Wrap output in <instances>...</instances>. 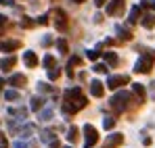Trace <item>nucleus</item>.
Here are the masks:
<instances>
[{"label": "nucleus", "instance_id": "nucleus-1", "mask_svg": "<svg viewBox=\"0 0 155 148\" xmlns=\"http://www.w3.org/2000/svg\"><path fill=\"white\" fill-rule=\"evenodd\" d=\"M86 104H88V100L82 94L80 88H69L63 92V113L65 115H74L80 109H84Z\"/></svg>", "mask_w": 155, "mask_h": 148}, {"label": "nucleus", "instance_id": "nucleus-2", "mask_svg": "<svg viewBox=\"0 0 155 148\" xmlns=\"http://www.w3.org/2000/svg\"><path fill=\"white\" fill-rule=\"evenodd\" d=\"M132 102V94L126 92V90H122V92H115L111 100H109V106L113 109V111H117V113H122V111H126L128 109V104Z\"/></svg>", "mask_w": 155, "mask_h": 148}, {"label": "nucleus", "instance_id": "nucleus-3", "mask_svg": "<svg viewBox=\"0 0 155 148\" xmlns=\"http://www.w3.org/2000/svg\"><path fill=\"white\" fill-rule=\"evenodd\" d=\"M155 63V52H145L143 56H138V61L134 63V71L136 73H149L153 69Z\"/></svg>", "mask_w": 155, "mask_h": 148}, {"label": "nucleus", "instance_id": "nucleus-4", "mask_svg": "<svg viewBox=\"0 0 155 148\" xmlns=\"http://www.w3.org/2000/svg\"><path fill=\"white\" fill-rule=\"evenodd\" d=\"M82 131H84V146L86 148H92L97 142H99V131H97V127L90 123H86L82 127Z\"/></svg>", "mask_w": 155, "mask_h": 148}, {"label": "nucleus", "instance_id": "nucleus-5", "mask_svg": "<svg viewBox=\"0 0 155 148\" xmlns=\"http://www.w3.org/2000/svg\"><path fill=\"white\" fill-rule=\"evenodd\" d=\"M128 75H109L107 77V88L109 90H120L124 83H128Z\"/></svg>", "mask_w": 155, "mask_h": 148}, {"label": "nucleus", "instance_id": "nucleus-6", "mask_svg": "<svg viewBox=\"0 0 155 148\" xmlns=\"http://www.w3.org/2000/svg\"><path fill=\"white\" fill-rule=\"evenodd\" d=\"M124 6H126V4H124V0H109V2H107L105 13H107V15H111V17H113V15H122Z\"/></svg>", "mask_w": 155, "mask_h": 148}, {"label": "nucleus", "instance_id": "nucleus-7", "mask_svg": "<svg viewBox=\"0 0 155 148\" xmlns=\"http://www.w3.org/2000/svg\"><path fill=\"white\" fill-rule=\"evenodd\" d=\"M122 142H124V136L122 134H111V136H107L103 148H117V146H122Z\"/></svg>", "mask_w": 155, "mask_h": 148}, {"label": "nucleus", "instance_id": "nucleus-8", "mask_svg": "<svg viewBox=\"0 0 155 148\" xmlns=\"http://www.w3.org/2000/svg\"><path fill=\"white\" fill-rule=\"evenodd\" d=\"M27 83V77L23 73H13L8 77V86H13V88H23Z\"/></svg>", "mask_w": 155, "mask_h": 148}, {"label": "nucleus", "instance_id": "nucleus-9", "mask_svg": "<svg viewBox=\"0 0 155 148\" xmlns=\"http://www.w3.org/2000/svg\"><path fill=\"white\" fill-rule=\"evenodd\" d=\"M52 15H54V23H57L59 29H65V27H67V15H65L61 8H54Z\"/></svg>", "mask_w": 155, "mask_h": 148}, {"label": "nucleus", "instance_id": "nucleus-10", "mask_svg": "<svg viewBox=\"0 0 155 148\" xmlns=\"http://www.w3.org/2000/svg\"><path fill=\"white\" fill-rule=\"evenodd\" d=\"M19 46H21L19 40H2L0 42V52H13V50H17Z\"/></svg>", "mask_w": 155, "mask_h": 148}, {"label": "nucleus", "instance_id": "nucleus-11", "mask_svg": "<svg viewBox=\"0 0 155 148\" xmlns=\"http://www.w3.org/2000/svg\"><path fill=\"white\" fill-rule=\"evenodd\" d=\"M90 94H92L94 98H101V96L105 94V86L99 81V79H92V81H90Z\"/></svg>", "mask_w": 155, "mask_h": 148}, {"label": "nucleus", "instance_id": "nucleus-12", "mask_svg": "<svg viewBox=\"0 0 155 148\" xmlns=\"http://www.w3.org/2000/svg\"><path fill=\"white\" fill-rule=\"evenodd\" d=\"M132 94L138 98V104H143L145 102V96H147V90H145L143 83H132Z\"/></svg>", "mask_w": 155, "mask_h": 148}, {"label": "nucleus", "instance_id": "nucleus-13", "mask_svg": "<svg viewBox=\"0 0 155 148\" xmlns=\"http://www.w3.org/2000/svg\"><path fill=\"white\" fill-rule=\"evenodd\" d=\"M23 63H25V65L29 67V69L38 67V56H36V52H31V50L23 52Z\"/></svg>", "mask_w": 155, "mask_h": 148}, {"label": "nucleus", "instance_id": "nucleus-14", "mask_svg": "<svg viewBox=\"0 0 155 148\" xmlns=\"http://www.w3.org/2000/svg\"><path fill=\"white\" fill-rule=\"evenodd\" d=\"M140 25H143L145 29H153V27H155V15H153V13L140 15Z\"/></svg>", "mask_w": 155, "mask_h": 148}, {"label": "nucleus", "instance_id": "nucleus-15", "mask_svg": "<svg viewBox=\"0 0 155 148\" xmlns=\"http://www.w3.org/2000/svg\"><path fill=\"white\" fill-rule=\"evenodd\" d=\"M140 15H143V13H140V6H138V4L132 6V8H130V15H128V23L130 25H136L138 21H140Z\"/></svg>", "mask_w": 155, "mask_h": 148}, {"label": "nucleus", "instance_id": "nucleus-16", "mask_svg": "<svg viewBox=\"0 0 155 148\" xmlns=\"http://www.w3.org/2000/svg\"><path fill=\"white\" fill-rule=\"evenodd\" d=\"M15 63H17V56L11 54V56H6V58L0 61V69H2V71H11V69L15 67Z\"/></svg>", "mask_w": 155, "mask_h": 148}, {"label": "nucleus", "instance_id": "nucleus-17", "mask_svg": "<svg viewBox=\"0 0 155 148\" xmlns=\"http://www.w3.org/2000/svg\"><path fill=\"white\" fill-rule=\"evenodd\" d=\"M11 117H17V121H23L27 117V109H8Z\"/></svg>", "mask_w": 155, "mask_h": 148}, {"label": "nucleus", "instance_id": "nucleus-18", "mask_svg": "<svg viewBox=\"0 0 155 148\" xmlns=\"http://www.w3.org/2000/svg\"><path fill=\"white\" fill-rule=\"evenodd\" d=\"M115 31L120 33V40H132V31L130 29H126V27H122V25H115Z\"/></svg>", "mask_w": 155, "mask_h": 148}, {"label": "nucleus", "instance_id": "nucleus-19", "mask_svg": "<svg viewBox=\"0 0 155 148\" xmlns=\"http://www.w3.org/2000/svg\"><path fill=\"white\" fill-rule=\"evenodd\" d=\"M78 138H80V129H78L76 125H71L69 129H67V142H78Z\"/></svg>", "mask_w": 155, "mask_h": 148}, {"label": "nucleus", "instance_id": "nucleus-20", "mask_svg": "<svg viewBox=\"0 0 155 148\" xmlns=\"http://www.w3.org/2000/svg\"><path fill=\"white\" fill-rule=\"evenodd\" d=\"M103 58L107 61V65H111V67H115V65L120 63V58H117L115 52H103Z\"/></svg>", "mask_w": 155, "mask_h": 148}, {"label": "nucleus", "instance_id": "nucleus-21", "mask_svg": "<svg viewBox=\"0 0 155 148\" xmlns=\"http://www.w3.org/2000/svg\"><path fill=\"white\" fill-rule=\"evenodd\" d=\"M42 104H44V100L40 98V96H34V98L29 100V109H31V111H40Z\"/></svg>", "mask_w": 155, "mask_h": 148}, {"label": "nucleus", "instance_id": "nucleus-22", "mask_svg": "<svg viewBox=\"0 0 155 148\" xmlns=\"http://www.w3.org/2000/svg\"><path fill=\"white\" fill-rule=\"evenodd\" d=\"M59 77H61V69H59L57 65H54V67H51V69H48V79H51V81H54V79H59Z\"/></svg>", "mask_w": 155, "mask_h": 148}, {"label": "nucleus", "instance_id": "nucleus-23", "mask_svg": "<svg viewBox=\"0 0 155 148\" xmlns=\"http://www.w3.org/2000/svg\"><path fill=\"white\" fill-rule=\"evenodd\" d=\"M19 98H21V94L17 90H6L4 92V100H19Z\"/></svg>", "mask_w": 155, "mask_h": 148}, {"label": "nucleus", "instance_id": "nucleus-24", "mask_svg": "<svg viewBox=\"0 0 155 148\" xmlns=\"http://www.w3.org/2000/svg\"><path fill=\"white\" fill-rule=\"evenodd\" d=\"M42 65H44L46 69H51V67H54V65H57V63H54V56H52V54H46V56L42 58Z\"/></svg>", "mask_w": 155, "mask_h": 148}, {"label": "nucleus", "instance_id": "nucleus-25", "mask_svg": "<svg viewBox=\"0 0 155 148\" xmlns=\"http://www.w3.org/2000/svg\"><path fill=\"white\" fill-rule=\"evenodd\" d=\"M38 119H40V121H48V119H52V109H44V111L38 115Z\"/></svg>", "mask_w": 155, "mask_h": 148}, {"label": "nucleus", "instance_id": "nucleus-26", "mask_svg": "<svg viewBox=\"0 0 155 148\" xmlns=\"http://www.w3.org/2000/svg\"><path fill=\"white\" fill-rule=\"evenodd\" d=\"M57 48H59V52H63V54H65V52L69 50V46H67V42H65L63 38H59V40H57Z\"/></svg>", "mask_w": 155, "mask_h": 148}, {"label": "nucleus", "instance_id": "nucleus-27", "mask_svg": "<svg viewBox=\"0 0 155 148\" xmlns=\"http://www.w3.org/2000/svg\"><path fill=\"white\" fill-rule=\"evenodd\" d=\"M103 127L105 129H113V127H115V119H113V117H105L103 119Z\"/></svg>", "mask_w": 155, "mask_h": 148}, {"label": "nucleus", "instance_id": "nucleus-28", "mask_svg": "<svg viewBox=\"0 0 155 148\" xmlns=\"http://www.w3.org/2000/svg\"><path fill=\"white\" fill-rule=\"evenodd\" d=\"M92 71H94V73H107V71H109V67L103 65V63H97V65L92 67Z\"/></svg>", "mask_w": 155, "mask_h": 148}, {"label": "nucleus", "instance_id": "nucleus-29", "mask_svg": "<svg viewBox=\"0 0 155 148\" xmlns=\"http://www.w3.org/2000/svg\"><path fill=\"white\" fill-rule=\"evenodd\" d=\"M86 56H88L90 61H97V58L101 56V52H99V50H88V52H86Z\"/></svg>", "mask_w": 155, "mask_h": 148}, {"label": "nucleus", "instance_id": "nucleus-30", "mask_svg": "<svg viewBox=\"0 0 155 148\" xmlns=\"http://www.w3.org/2000/svg\"><path fill=\"white\" fill-rule=\"evenodd\" d=\"M38 90H40V92H52V86L44 83V81H40V83H38Z\"/></svg>", "mask_w": 155, "mask_h": 148}, {"label": "nucleus", "instance_id": "nucleus-31", "mask_svg": "<svg viewBox=\"0 0 155 148\" xmlns=\"http://www.w3.org/2000/svg\"><path fill=\"white\" fill-rule=\"evenodd\" d=\"M31 131H34V125H25V127L21 129V138H27Z\"/></svg>", "mask_w": 155, "mask_h": 148}, {"label": "nucleus", "instance_id": "nucleus-32", "mask_svg": "<svg viewBox=\"0 0 155 148\" xmlns=\"http://www.w3.org/2000/svg\"><path fill=\"white\" fill-rule=\"evenodd\" d=\"M36 23H40V25H46V23H48V15H40Z\"/></svg>", "mask_w": 155, "mask_h": 148}, {"label": "nucleus", "instance_id": "nucleus-33", "mask_svg": "<svg viewBox=\"0 0 155 148\" xmlns=\"http://www.w3.org/2000/svg\"><path fill=\"white\" fill-rule=\"evenodd\" d=\"M21 25H23V27H34V21H31L29 17H23V21H21Z\"/></svg>", "mask_w": 155, "mask_h": 148}, {"label": "nucleus", "instance_id": "nucleus-34", "mask_svg": "<svg viewBox=\"0 0 155 148\" xmlns=\"http://www.w3.org/2000/svg\"><path fill=\"white\" fill-rule=\"evenodd\" d=\"M13 148H31V144H25V142H21V140H19V142H15V144H13Z\"/></svg>", "mask_w": 155, "mask_h": 148}, {"label": "nucleus", "instance_id": "nucleus-35", "mask_svg": "<svg viewBox=\"0 0 155 148\" xmlns=\"http://www.w3.org/2000/svg\"><path fill=\"white\" fill-rule=\"evenodd\" d=\"M52 44V38L51 36H44V38H42V46H51Z\"/></svg>", "mask_w": 155, "mask_h": 148}, {"label": "nucleus", "instance_id": "nucleus-36", "mask_svg": "<svg viewBox=\"0 0 155 148\" xmlns=\"http://www.w3.org/2000/svg\"><path fill=\"white\" fill-rule=\"evenodd\" d=\"M138 6H140V8H147V6H151V2H149V0H140Z\"/></svg>", "mask_w": 155, "mask_h": 148}, {"label": "nucleus", "instance_id": "nucleus-37", "mask_svg": "<svg viewBox=\"0 0 155 148\" xmlns=\"http://www.w3.org/2000/svg\"><path fill=\"white\" fill-rule=\"evenodd\" d=\"M149 86H151V98H155V81H151Z\"/></svg>", "mask_w": 155, "mask_h": 148}, {"label": "nucleus", "instance_id": "nucleus-38", "mask_svg": "<svg viewBox=\"0 0 155 148\" xmlns=\"http://www.w3.org/2000/svg\"><path fill=\"white\" fill-rule=\"evenodd\" d=\"M4 23H6V17H4V15H0V27H2Z\"/></svg>", "mask_w": 155, "mask_h": 148}, {"label": "nucleus", "instance_id": "nucleus-39", "mask_svg": "<svg viewBox=\"0 0 155 148\" xmlns=\"http://www.w3.org/2000/svg\"><path fill=\"white\" fill-rule=\"evenodd\" d=\"M105 2H107V0H94V4H97V6H103Z\"/></svg>", "mask_w": 155, "mask_h": 148}, {"label": "nucleus", "instance_id": "nucleus-40", "mask_svg": "<svg viewBox=\"0 0 155 148\" xmlns=\"http://www.w3.org/2000/svg\"><path fill=\"white\" fill-rule=\"evenodd\" d=\"M0 4H13V0H0Z\"/></svg>", "mask_w": 155, "mask_h": 148}, {"label": "nucleus", "instance_id": "nucleus-41", "mask_svg": "<svg viewBox=\"0 0 155 148\" xmlns=\"http://www.w3.org/2000/svg\"><path fill=\"white\" fill-rule=\"evenodd\" d=\"M71 2H76V4H80V2H84V0H71Z\"/></svg>", "mask_w": 155, "mask_h": 148}, {"label": "nucleus", "instance_id": "nucleus-42", "mask_svg": "<svg viewBox=\"0 0 155 148\" xmlns=\"http://www.w3.org/2000/svg\"><path fill=\"white\" fill-rule=\"evenodd\" d=\"M151 8H153V11H155V0H153V2H151Z\"/></svg>", "mask_w": 155, "mask_h": 148}, {"label": "nucleus", "instance_id": "nucleus-43", "mask_svg": "<svg viewBox=\"0 0 155 148\" xmlns=\"http://www.w3.org/2000/svg\"><path fill=\"white\" fill-rule=\"evenodd\" d=\"M2 83H4V79H2V77H0V86H2Z\"/></svg>", "mask_w": 155, "mask_h": 148}, {"label": "nucleus", "instance_id": "nucleus-44", "mask_svg": "<svg viewBox=\"0 0 155 148\" xmlns=\"http://www.w3.org/2000/svg\"><path fill=\"white\" fill-rule=\"evenodd\" d=\"M67 148H74V146H67Z\"/></svg>", "mask_w": 155, "mask_h": 148}]
</instances>
